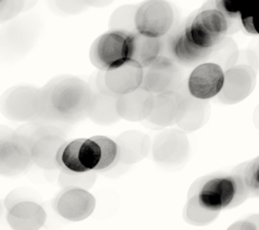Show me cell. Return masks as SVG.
I'll return each instance as SVG.
<instances>
[{"instance_id": "cb8c5ba5", "label": "cell", "mask_w": 259, "mask_h": 230, "mask_svg": "<svg viewBox=\"0 0 259 230\" xmlns=\"http://www.w3.org/2000/svg\"><path fill=\"white\" fill-rule=\"evenodd\" d=\"M219 214L203 209L195 199L188 196V200L184 209V219L186 223L193 226H206L214 223Z\"/></svg>"}, {"instance_id": "ac0fdd59", "label": "cell", "mask_w": 259, "mask_h": 230, "mask_svg": "<svg viewBox=\"0 0 259 230\" xmlns=\"http://www.w3.org/2000/svg\"><path fill=\"white\" fill-rule=\"evenodd\" d=\"M154 104V94L142 87L117 96L116 110L120 119L131 122L146 121Z\"/></svg>"}, {"instance_id": "603a6c76", "label": "cell", "mask_w": 259, "mask_h": 230, "mask_svg": "<svg viewBox=\"0 0 259 230\" xmlns=\"http://www.w3.org/2000/svg\"><path fill=\"white\" fill-rule=\"evenodd\" d=\"M91 87V86H90ZM93 99L89 107L88 117L98 125H111L120 118L116 110V95H108L93 88Z\"/></svg>"}, {"instance_id": "ba28073f", "label": "cell", "mask_w": 259, "mask_h": 230, "mask_svg": "<svg viewBox=\"0 0 259 230\" xmlns=\"http://www.w3.org/2000/svg\"><path fill=\"white\" fill-rule=\"evenodd\" d=\"M41 92L29 86L8 90L0 99V110L13 121H35L40 110Z\"/></svg>"}, {"instance_id": "8992f818", "label": "cell", "mask_w": 259, "mask_h": 230, "mask_svg": "<svg viewBox=\"0 0 259 230\" xmlns=\"http://www.w3.org/2000/svg\"><path fill=\"white\" fill-rule=\"evenodd\" d=\"M132 33L111 29L99 36L90 48V61L98 70L106 72L131 60Z\"/></svg>"}, {"instance_id": "d4e9b609", "label": "cell", "mask_w": 259, "mask_h": 230, "mask_svg": "<svg viewBox=\"0 0 259 230\" xmlns=\"http://www.w3.org/2000/svg\"><path fill=\"white\" fill-rule=\"evenodd\" d=\"M248 191L249 198L259 199V156L237 166Z\"/></svg>"}, {"instance_id": "8fae6325", "label": "cell", "mask_w": 259, "mask_h": 230, "mask_svg": "<svg viewBox=\"0 0 259 230\" xmlns=\"http://www.w3.org/2000/svg\"><path fill=\"white\" fill-rule=\"evenodd\" d=\"M214 49H205L195 44L187 36L185 25L171 29L164 36L163 55L170 58L178 65L192 67L207 60Z\"/></svg>"}, {"instance_id": "d6986e66", "label": "cell", "mask_w": 259, "mask_h": 230, "mask_svg": "<svg viewBox=\"0 0 259 230\" xmlns=\"http://www.w3.org/2000/svg\"><path fill=\"white\" fill-rule=\"evenodd\" d=\"M181 103V92L171 91L154 94L153 108L147 122L158 128L170 127L176 124Z\"/></svg>"}, {"instance_id": "83f0119b", "label": "cell", "mask_w": 259, "mask_h": 230, "mask_svg": "<svg viewBox=\"0 0 259 230\" xmlns=\"http://www.w3.org/2000/svg\"><path fill=\"white\" fill-rule=\"evenodd\" d=\"M241 24L249 35L259 36V7L240 17Z\"/></svg>"}, {"instance_id": "30bf717a", "label": "cell", "mask_w": 259, "mask_h": 230, "mask_svg": "<svg viewBox=\"0 0 259 230\" xmlns=\"http://www.w3.org/2000/svg\"><path fill=\"white\" fill-rule=\"evenodd\" d=\"M184 84L180 65L166 55L158 56L153 63L143 68L141 87L153 94L178 91Z\"/></svg>"}, {"instance_id": "9a60e30c", "label": "cell", "mask_w": 259, "mask_h": 230, "mask_svg": "<svg viewBox=\"0 0 259 230\" xmlns=\"http://www.w3.org/2000/svg\"><path fill=\"white\" fill-rule=\"evenodd\" d=\"M153 158L164 166H177L185 163L189 156V140L179 130H168L156 136L152 146Z\"/></svg>"}, {"instance_id": "7a4b0ae2", "label": "cell", "mask_w": 259, "mask_h": 230, "mask_svg": "<svg viewBox=\"0 0 259 230\" xmlns=\"http://www.w3.org/2000/svg\"><path fill=\"white\" fill-rule=\"evenodd\" d=\"M118 162L117 143L101 135L66 141L57 153L59 170L66 173L102 172Z\"/></svg>"}, {"instance_id": "f1b7e54d", "label": "cell", "mask_w": 259, "mask_h": 230, "mask_svg": "<svg viewBox=\"0 0 259 230\" xmlns=\"http://www.w3.org/2000/svg\"><path fill=\"white\" fill-rule=\"evenodd\" d=\"M24 0H7L4 8L0 11V21H6L19 13L23 7Z\"/></svg>"}, {"instance_id": "4316f807", "label": "cell", "mask_w": 259, "mask_h": 230, "mask_svg": "<svg viewBox=\"0 0 259 230\" xmlns=\"http://www.w3.org/2000/svg\"><path fill=\"white\" fill-rule=\"evenodd\" d=\"M215 8L230 21L240 20L241 9L239 0H214Z\"/></svg>"}, {"instance_id": "5b68a950", "label": "cell", "mask_w": 259, "mask_h": 230, "mask_svg": "<svg viewBox=\"0 0 259 230\" xmlns=\"http://www.w3.org/2000/svg\"><path fill=\"white\" fill-rule=\"evenodd\" d=\"M229 29L230 21L216 8L199 11L185 25L187 36L195 44L205 49L218 47L229 34Z\"/></svg>"}, {"instance_id": "44dd1931", "label": "cell", "mask_w": 259, "mask_h": 230, "mask_svg": "<svg viewBox=\"0 0 259 230\" xmlns=\"http://www.w3.org/2000/svg\"><path fill=\"white\" fill-rule=\"evenodd\" d=\"M119 150V162L134 164L146 158L151 149L150 137L139 131H127L116 141Z\"/></svg>"}, {"instance_id": "f546056e", "label": "cell", "mask_w": 259, "mask_h": 230, "mask_svg": "<svg viewBox=\"0 0 259 230\" xmlns=\"http://www.w3.org/2000/svg\"><path fill=\"white\" fill-rule=\"evenodd\" d=\"M113 2V0H85L87 6H93V7H104L109 5Z\"/></svg>"}, {"instance_id": "52a82bcc", "label": "cell", "mask_w": 259, "mask_h": 230, "mask_svg": "<svg viewBox=\"0 0 259 230\" xmlns=\"http://www.w3.org/2000/svg\"><path fill=\"white\" fill-rule=\"evenodd\" d=\"M175 20V10L167 0H146L137 7L136 32L162 38L174 28Z\"/></svg>"}, {"instance_id": "7c38bea8", "label": "cell", "mask_w": 259, "mask_h": 230, "mask_svg": "<svg viewBox=\"0 0 259 230\" xmlns=\"http://www.w3.org/2000/svg\"><path fill=\"white\" fill-rule=\"evenodd\" d=\"M257 83V75L248 64L233 65L225 71L222 91L216 96L218 102L226 105L239 104L253 93Z\"/></svg>"}, {"instance_id": "1f68e13d", "label": "cell", "mask_w": 259, "mask_h": 230, "mask_svg": "<svg viewBox=\"0 0 259 230\" xmlns=\"http://www.w3.org/2000/svg\"><path fill=\"white\" fill-rule=\"evenodd\" d=\"M253 120H254V125H255V127L259 130V104L257 105V107L255 108L254 116H253Z\"/></svg>"}, {"instance_id": "5bb4252c", "label": "cell", "mask_w": 259, "mask_h": 230, "mask_svg": "<svg viewBox=\"0 0 259 230\" xmlns=\"http://www.w3.org/2000/svg\"><path fill=\"white\" fill-rule=\"evenodd\" d=\"M60 216L70 221H80L89 217L96 208V199L80 187H65L53 202Z\"/></svg>"}, {"instance_id": "e575fe53", "label": "cell", "mask_w": 259, "mask_h": 230, "mask_svg": "<svg viewBox=\"0 0 259 230\" xmlns=\"http://www.w3.org/2000/svg\"><path fill=\"white\" fill-rule=\"evenodd\" d=\"M0 215H2V203H0Z\"/></svg>"}, {"instance_id": "484cf974", "label": "cell", "mask_w": 259, "mask_h": 230, "mask_svg": "<svg viewBox=\"0 0 259 230\" xmlns=\"http://www.w3.org/2000/svg\"><path fill=\"white\" fill-rule=\"evenodd\" d=\"M137 7L134 5H127L118 8L114 11L110 19L111 29H119L125 32L134 33L136 32L135 26V14Z\"/></svg>"}, {"instance_id": "ffe728a7", "label": "cell", "mask_w": 259, "mask_h": 230, "mask_svg": "<svg viewBox=\"0 0 259 230\" xmlns=\"http://www.w3.org/2000/svg\"><path fill=\"white\" fill-rule=\"evenodd\" d=\"M8 210V223L14 229L34 230L45 224V210L35 202L21 201Z\"/></svg>"}, {"instance_id": "e0dca14e", "label": "cell", "mask_w": 259, "mask_h": 230, "mask_svg": "<svg viewBox=\"0 0 259 230\" xmlns=\"http://www.w3.org/2000/svg\"><path fill=\"white\" fill-rule=\"evenodd\" d=\"M179 91L181 92V103L175 125L187 132L196 131L206 124L210 113L209 103L207 99H199L190 95L184 84Z\"/></svg>"}, {"instance_id": "9c48e42d", "label": "cell", "mask_w": 259, "mask_h": 230, "mask_svg": "<svg viewBox=\"0 0 259 230\" xmlns=\"http://www.w3.org/2000/svg\"><path fill=\"white\" fill-rule=\"evenodd\" d=\"M33 164L29 144L25 137L9 130L0 137V175L15 176Z\"/></svg>"}, {"instance_id": "6da1fadb", "label": "cell", "mask_w": 259, "mask_h": 230, "mask_svg": "<svg viewBox=\"0 0 259 230\" xmlns=\"http://www.w3.org/2000/svg\"><path fill=\"white\" fill-rule=\"evenodd\" d=\"M40 92V110L35 121L58 126L76 124L88 117L93 89L78 77H57L41 88Z\"/></svg>"}, {"instance_id": "d6a6232c", "label": "cell", "mask_w": 259, "mask_h": 230, "mask_svg": "<svg viewBox=\"0 0 259 230\" xmlns=\"http://www.w3.org/2000/svg\"><path fill=\"white\" fill-rule=\"evenodd\" d=\"M10 129H7V128H5V127H0V137H2L5 133H7L8 131H9Z\"/></svg>"}, {"instance_id": "4fadbf2b", "label": "cell", "mask_w": 259, "mask_h": 230, "mask_svg": "<svg viewBox=\"0 0 259 230\" xmlns=\"http://www.w3.org/2000/svg\"><path fill=\"white\" fill-rule=\"evenodd\" d=\"M225 80L224 68L217 63L206 62L196 65L190 74L187 89L190 95L199 99H210L218 95Z\"/></svg>"}, {"instance_id": "3957f363", "label": "cell", "mask_w": 259, "mask_h": 230, "mask_svg": "<svg viewBox=\"0 0 259 230\" xmlns=\"http://www.w3.org/2000/svg\"><path fill=\"white\" fill-rule=\"evenodd\" d=\"M188 196L193 197L203 209L218 214L240 206L249 198L237 167L230 173L210 174L196 180Z\"/></svg>"}, {"instance_id": "7402d4cb", "label": "cell", "mask_w": 259, "mask_h": 230, "mask_svg": "<svg viewBox=\"0 0 259 230\" xmlns=\"http://www.w3.org/2000/svg\"><path fill=\"white\" fill-rule=\"evenodd\" d=\"M164 37H150L138 32L132 33V53L131 60L136 61L146 68L154 61L163 55Z\"/></svg>"}, {"instance_id": "277c9868", "label": "cell", "mask_w": 259, "mask_h": 230, "mask_svg": "<svg viewBox=\"0 0 259 230\" xmlns=\"http://www.w3.org/2000/svg\"><path fill=\"white\" fill-rule=\"evenodd\" d=\"M29 144L33 163L44 170H57V153L66 142L65 133L57 125L32 121L17 130Z\"/></svg>"}, {"instance_id": "836d02e7", "label": "cell", "mask_w": 259, "mask_h": 230, "mask_svg": "<svg viewBox=\"0 0 259 230\" xmlns=\"http://www.w3.org/2000/svg\"><path fill=\"white\" fill-rule=\"evenodd\" d=\"M6 3H7V0H0V11H2V9L4 8Z\"/></svg>"}, {"instance_id": "2e32d148", "label": "cell", "mask_w": 259, "mask_h": 230, "mask_svg": "<svg viewBox=\"0 0 259 230\" xmlns=\"http://www.w3.org/2000/svg\"><path fill=\"white\" fill-rule=\"evenodd\" d=\"M143 67L134 60L104 72V81L113 95H123L141 87Z\"/></svg>"}, {"instance_id": "4dcf8cb0", "label": "cell", "mask_w": 259, "mask_h": 230, "mask_svg": "<svg viewBox=\"0 0 259 230\" xmlns=\"http://www.w3.org/2000/svg\"><path fill=\"white\" fill-rule=\"evenodd\" d=\"M246 218L250 221V223H253L255 225L257 230L259 229V214H254V215H250Z\"/></svg>"}]
</instances>
